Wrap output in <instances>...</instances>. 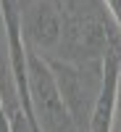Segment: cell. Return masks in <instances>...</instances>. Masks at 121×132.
<instances>
[{"label":"cell","instance_id":"obj_2","mask_svg":"<svg viewBox=\"0 0 121 132\" xmlns=\"http://www.w3.org/2000/svg\"><path fill=\"white\" fill-rule=\"evenodd\" d=\"M26 106L32 132H82L69 114L45 58L26 48Z\"/></svg>","mask_w":121,"mask_h":132},{"label":"cell","instance_id":"obj_7","mask_svg":"<svg viewBox=\"0 0 121 132\" xmlns=\"http://www.w3.org/2000/svg\"><path fill=\"white\" fill-rule=\"evenodd\" d=\"M111 132H121V77H118V93H116V108H113Z\"/></svg>","mask_w":121,"mask_h":132},{"label":"cell","instance_id":"obj_6","mask_svg":"<svg viewBox=\"0 0 121 132\" xmlns=\"http://www.w3.org/2000/svg\"><path fill=\"white\" fill-rule=\"evenodd\" d=\"M0 101L8 114L11 132H32L29 119L21 108L18 90H16V77H13V61H11V42H8V29L3 21V8H0Z\"/></svg>","mask_w":121,"mask_h":132},{"label":"cell","instance_id":"obj_5","mask_svg":"<svg viewBox=\"0 0 121 132\" xmlns=\"http://www.w3.org/2000/svg\"><path fill=\"white\" fill-rule=\"evenodd\" d=\"M118 77H121V37L113 40V45L105 50L103 58V82L95 101V111L90 119L87 132H111L113 108H116V93H118Z\"/></svg>","mask_w":121,"mask_h":132},{"label":"cell","instance_id":"obj_3","mask_svg":"<svg viewBox=\"0 0 121 132\" xmlns=\"http://www.w3.org/2000/svg\"><path fill=\"white\" fill-rule=\"evenodd\" d=\"M53 79L58 85L69 114L74 116L76 127L82 132L90 129V119L95 111V101L103 82V61L90 63H71V61H48Z\"/></svg>","mask_w":121,"mask_h":132},{"label":"cell","instance_id":"obj_8","mask_svg":"<svg viewBox=\"0 0 121 132\" xmlns=\"http://www.w3.org/2000/svg\"><path fill=\"white\" fill-rule=\"evenodd\" d=\"M0 132H11V122H8V114L3 108V101H0Z\"/></svg>","mask_w":121,"mask_h":132},{"label":"cell","instance_id":"obj_4","mask_svg":"<svg viewBox=\"0 0 121 132\" xmlns=\"http://www.w3.org/2000/svg\"><path fill=\"white\" fill-rule=\"evenodd\" d=\"M21 37L40 58L53 61L63 40V8L61 0H18Z\"/></svg>","mask_w":121,"mask_h":132},{"label":"cell","instance_id":"obj_1","mask_svg":"<svg viewBox=\"0 0 121 132\" xmlns=\"http://www.w3.org/2000/svg\"><path fill=\"white\" fill-rule=\"evenodd\" d=\"M63 8V40L53 61L90 63L103 61L105 50L121 35L116 32L103 0H61Z\"/></svg>","mask_w":121,"mask_h":132}]
</instances>
